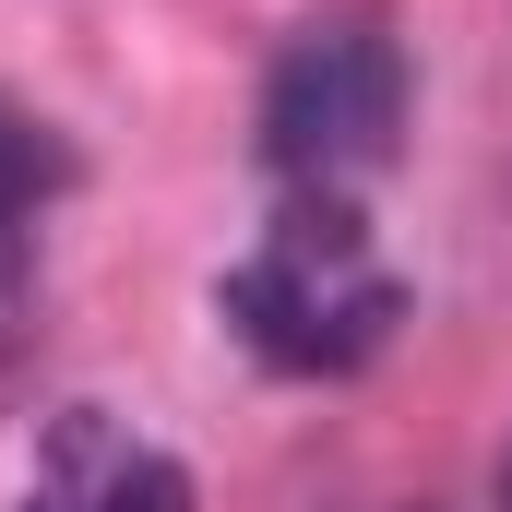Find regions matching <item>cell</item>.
<instances>
[{"mask_svg": "<svg viewBox=\"0 0 512 512\" xmlns=\"http://www.w3.org/2000/svg\"><path fill=\"white\" fill-rule=\"evenodd\" d=\"M215 310H227V334L251 346L262 370H286V382H346V370H370L393 346L405 274L382 262V239H370L358 203L286 191V215H274L251 251H239V274L215 286Z\"/></svg>", "mask_w": 512, "mask_h": 512, "instance_id": "6da1fadb", "label": "cell"}, {"mask_svg": "<svg viewBox=\"0 0 512 512\" xmlns=\"http://www.w3.org/2000/svg\"><path fill=\"white\" fill-rule=\"evenodd\" d=\"M405 143V36H393L370 0L298 24L262 72V167L286 191H334L358 203Z\"/></svg>", "mask_w": 512, "mask_h": 512, "instance_id": "7a4b0ae2", "label": "cell"}, {"mask_svg": "<svg viewBox=\"0 0 512 512\" xmlns=\"http://www.w3.org/2000/svg\"><path fill=\"white\" fill-rule=\"evenodd\" d=\"M12 512H191V477L167 441H143L108 405H60L36 429V465H24V501Z\"/></svg>", "mask_w": 512, "mask_h": 512, "instance_id": "3957f363", "label": "cell"}, {"mask_svg": "<svg viewBox=\"0 0 512 512\" xmlns=\"http://www.w3.org/2000/svg\"><path fill=\"white\" fill-rule=\"evenodd\" d=\"M60 191H72V143L36 120V108L0 96V334H12V310L36 286V227H48Z\"/></svg>", "mask_w": 512, "mask_h": 512, "instance_id": "277c9868", "label": "cell"}, {"mask_svg": "<svg viewBox=\"0 0 512 512\" xmlns=\"http://www.w3.org/2000/svg\"><path fill=\"white\" fill-rule=\"evenodd\" d=\"M501 512H512V453H501Z\"/></svg>", "mask_w": 512, "mask_h": 512, "instance_id": "5b68a950", "label": "cell"}]
</instances>
